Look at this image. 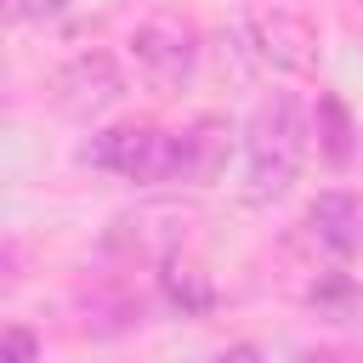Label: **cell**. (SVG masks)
<instances>
[{"label":"cell","instance_id":"1","mask_svg":"<svg viewBox=\"0 0 363 363\" xmlns=\"http://www.w3.org/2000/svg\"><path fill=\"white\" fill-rule=\"evenodd\" d=\"M306 159V108L295 91H267L244 119V182L250 199H284Z\"/></svg>","mask_w":363,"mask_h":363},{"label":"cell","instance_id":"2","mask_svg":"<svg viewBox=\"0 0 363 363\" xmlns=\"http://www.w3.org/2000/svg\"><path fill=\"white\" fill-rule=\"evenodd\" d=\"M130 57L153 91H182L199 68V28L176 11H153L147 23L130 28Z\"/></svg>","mask_w":363,"mask_h":363},{"label":"cell","instance_id":"3","mask_svg":"<svg viewBox=\"0 0 363 363\" xmlns=\"http://www.w3.org/2000/svg\"><path fill=\"white\" fill-rule=\"evenodd\" d=\"M244 40L261 62L284 74H312L318 68V23L301 6H250L244 11Z\"/></svg>","mask_w":363,"mask_h":363},{"label":"cell","instance_id":"4","mask_svg":"<svg viewBox=\"0 0 363 363\" xmlns=\"http://www.w3.org/2000/svg\"><path fill=\"white\" fill-rule=\"evenodd\" d=\"M85 164L125 176V182H170V130L153 125H113L102 136H91Z\"/></svg>","mask_w":363,"mask_h":363},{"label":"cell","instance_id":"5","mask_svg":"<svg viewBox=\"0 0 363 363\" xmlns=\"http://www.w3.org/2000/svg\"><path fill=\"white\" fill-rule=\"evenodd\" d=\"M187 221H193V210H182V204H136V210L113 216L102 244L125 261H170L187 238Z\"/></svg>","mask_w":363,"mask_h":363},{"label":"cell","instance_id":"6","mask_svg":"<svg viewBox=\"0 0 363 363\" xmlns=\"http://www.w3.org/2000/svg\"><path fill=\"white\" fill-rule=\"evenodd\" d=\"M119 96H125V74H119V62H113L108 51H79V57L62 62L57 79H51V102H57V113H68V119H96V113H108Z\"/></svg>","mask_w":363,"mask_h":363},{"label":"cell","instance_id":"7","mask_svg":"<svg viewBox=\"0 0 363 363\" xmlns=\"http://www.w3.org/2000/svg\"><path fill=\"white\" fill-rule=\"evenodd\" d=\"M221 164H227V125H221V119L199 113L193 125L170 130V182L204 187V182L221 176Z\"/></svg>","mask_w":363,"mask_h":363},{"label":"cell","instance_id":"8","mask_svg":"<svg viewBox=\"0 0 363 363\" xmlns=\"http://www.w3.org/2000/svg\"><path fill=\"white\" fill-rule=\"evenodd\" d=\"M306 233L335 255H363V193L329 187L306 204Z\"/></svg>","mask_w":363,"mask_h":363},{"label":"cell","instance_id":"9","mask_svg":"<svg viewBox=\"0 0 363 363\" xmlns=\"http://www.w3.org/2000/svg\"><path fill=\"white\" fill-rule=\"evenodd\" d=\"M312 130H318V153H323L335 170H346L352 153H357V125H352V113H346V102H340L335 91L318 96V108H312Z\"/></svg>","mask_w":363,"mask_h":363},{"label":"cell","instance_id":"10","mask_svg":"<svg viewBox=\"0 0 363 363\" xmlns=\"http://www.w3.org/2000/svg\"><path fill=\"white\" fill-rule=\"evenodd\" d=\"M159 289H164V301L182 312V318H199V312H210L216 306V284L199 272V267H187V261H159Z\"/></svg>","mask_w":363,"mask_h":363},{"label":"cell","instance_id":"11","mask_svg":"<svg viewBox=\"0 0 363 363\" xmlns=\"http://www.w3.org/2000/svg\"><path fill=\"white\" fill-rule=\"evenodd\" d=\"M306 306H318V318H363V284L335 267H318V278L306 284Z\"/></svg>","mask_w":363,"mask_h":363},{"label":"cell","instance_id":"12","mask_svg":"<svg viewBox=\"0 0 363 363\" xmlns=\"http://www.w3.org/2000/svg\"><path fill=\"white\" fill-rule=\"evenodd\" d=\"M0 363H40V340H34L23 323H11V329L0 335Z\"/></svg>","mask_w":363,"mask_h":363},{"label":"cell","instance_id":"13","mask_svg":"<svg viewBox=\"0 0 363 363\" xmlns=\"http://www.w3.org/2000/svg\"><path fill=\"white\" fill-rule=\"evenodd\" d=\"M62 6L68 0H11V17L17 23H51V17H62Z\"/></svg>","mask_w":363,"mask_h":363},{"label":"cell","instance_id":"14","mask_svg":"<svg viewBox=\"0 0 363 363\" xmlns=\"http://www.w3.org/2000/svg\"><path fill=\"white\" fill-rule=\"evenodd\" d=\"M216 363H261V352H255V346H227Z\"/></svg>","mask_w":363,"mask_h":363}]
</instances>
